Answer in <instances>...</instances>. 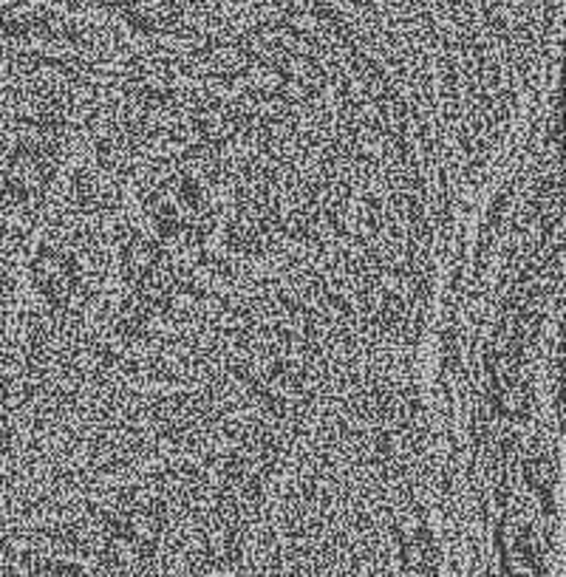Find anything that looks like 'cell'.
Wrapping results in <instances>:
<instances>
[{
	"label": "cell",
	"instance_id": "1",
	"mask_svg": "<svg viewBox=\"0 0 566 577\" xmlns=\"http://www.w3.org/2000/svg\"><path fill=\"white\" fill-rule=\"evenodd\" d=\"M34 286L40 295L54 308H63L74 301L77 288H80V266L77 257L57 246H40L32 261Z\"/></svg>",
	"mask_w": 566,
	"mask_h": 577
},
{
	"label": "cell",
	"instance_id": "2",
	"mask_svg": "<svg viewBox=\"0 0 566 577\" xmlns=\"http://www.w3.org/2000/svg\"><path fill=\"white\" fill-rule=\"evenodd\" d=\"M162 246H159L156 241L145 239V235L133 233L131 241L122 246V275L131 283H137L139 277L148 275V272L156 264H162Z\"/></svg>",
	"mask_w": 566,
	"mask_h": 577
},
{
	"label": "cell",
	"instance_id": "3",
	"mask_svg": "<svg viewBox=\"0 0 566 577\" xmlns=\"http://www.w3.org/2000/svg\"><path fill=\"white\" fill-rule=\"evenodd\" d=\"M524 470H527L529 487H533L535 493H538V496H542V498L553 496L555 470H553V465H549V458H544V456L527 458V465H524Z\"/></svg>",
	"mask_w": 566,
	"mask_h": 577
}]
</instances>
